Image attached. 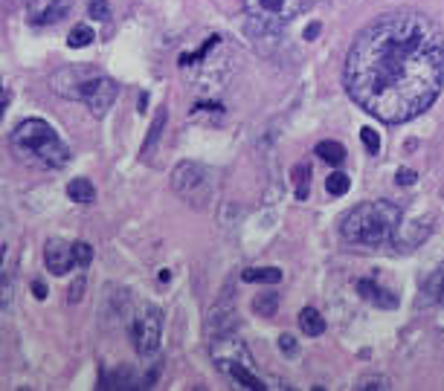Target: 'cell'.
I'll list each match as a JSON object with an SVG mask.
<instances>
[{
	"label": "cell",
	"mask_w": 444,
	"mask_h": 391,
	"mask_svg": "<svg viewBox=\"0 0 444 391\" xmlns=\"http://www.w3.org/2000/svg\"><path fill=\"white\" fill-rule=\"evenodd\" d=\"M52 90L64 99H82L93 116H105L108 108L114 104L119 87L111 76L99 73L93 67H64L52 76Z\"/></svg>",
	"instance_id": "obj_4"
},
{
	"label": "cell",
	"mask_w": 444,
	"mask_h": 391,
	"mask_svg": "<svg viewBox=\"0 0 444 391\" xmlns=\"http://www.w3.org/2000/svg\"><path fill=\"white\" fill-rule=\"evenodd\" d=\"M244 281H250V284H279L282 281V270L279 266H253V270H244L241 273Z\"/></svg>",
	"instance_id": "obj_17"
},
{
	"label": "cell",
	"mask_w": 444,
	"mask_h": 391,
	"mask_svg": "<svg viewBox=\"0 0 444 391\" xmlns=\"http://www.w3.org/2000/svg\"><path fill=\"white\" fill-rule=\"evenodd\" d=\"M32 293H35V298H47V287H44V281H35V284H32Z\"/></svg>",
	"instance_id": "obj_29"
},
{
	"label": "cell",
	"mask_w": 444,
	"mask_h": 391,
	"mask_svg": "<svg viewBox=\"0 0 444 391\" xmlns=\"http://www.w3.org/2000/svg\"><path fill=\"white\" fill-rule=\"evenodd\" d=\"M314 154L319 159H326V163H331V166H343L346 163V148L340 145V142H334V139H323L314 148Z\"/></svg>",
	"instance_id": "obj_14"
},
{
	"label": "cell",
	"mask_w": 444,
	"mask_h": 391,
	"mask_svg": "<svg viewBox=\"0 0 444 391\" xmlns=\"http://www.w3.org/2000/svg\"><path fill=\"white\" fill-rule=\"evenodd\" d=\"M44 264H47V270H49V273H56V276L70 273V270L76 266L73 244H67V241H61V238L47 241V246H44Z\"/></svg>",
	"instance_id": "obj_10"
},
{
	"label": "cell",
	"mask_w": 444,
	"mask_h": 391,
	"mask_svg": "<svg viewBox=\"0 0 444 391\" xmlns=\"http://www.w3.org/2000/svg\"><path fill=\"white\" fill-rule=\"evenodd\" d=\"M415 180H418V174H415L413 168H401V171L395 174V183H398V186H413Z\"/></svg>",
	"instance_id": "obj_28"
},
{
	"label": "cell",
	"mask_w": 444,
	"mask_h": 391,
	"mask_svg": "<svg viewBox=\"0 0 444 391\" xmlns=\"http://www.w3.org/2000/svg\"><path fill=\"white\" fill-rule=\"evenodd\" d=\"M73 258H76V266H87L93 261V246L87 241H76L73 244Z\"/></svg>",
	"instance_id": "obj_23"
},
{
	"label": "cell",
	"mask_w": 444,
	"mask_h": 391,
	"mask_svg": "<svg viewBox=\"0 0 444 391\" xmlns=\"http://www.w3.org/2000/svg\"><path fill=\"white\" fill-rule=\"evenodd\" d=\"M279 351L288 353V357H293V353H296V340H293L291 333H282L279 336Z\"/></svg>",
	"instance_id": "obj_27"
},
{
	"label": "cell",
	"mask_w": 444,
	"mask_h": 391,
	"mask_svg": "<svg viewBox=\"0 0 444 391\" xmlns=\"http://www.w3.org/2000/svg\"><path fill=\"white\" fill-rule=\"evenodd\" d=\"M314 3H316V0H241L244 12L250 15L256 24L270 26V29L293 21L296 15L308 12Z\"/></svg>",
	"instance_id": "obj_6"
},
{
	"label": "cell",
	"mask_w": 444,
	"mask_h": 391,
	"mask_svg": "<svg viewBox=\"0 0 444 391\" xmlns=\"http://www.w3.org/2000/svg\"><path fill=\"white\" fill-rule=\"evenodd\" d=\"M424 301L427 305H441L444 308V264L438 266V270H433V276L424 281Z\"/></svg>",
	"instance_id": "obj_12"
},
{
	"label": "cell",
	"mask_w": 444,
	"mask_h": 391,
	"mask_svg": "<svg viewBox=\"0 0 444 391\" xmlns=\"http://www.w3.org/2000/svg\"><path fill=\"white\" fill-rule=\"evenodd\" d=\"M209 353H212V360H215V365H218L221 371H224L227 365H236V362L250 365V353H247L244 342L238 340V336L227 333V330H218V333H215V340H212V345H209Z\"/></svg>",
	"instance_id": "obj_7"
},
{
	"label": "cell",
	"mask_w": 444,
	"mask_h": 391,
	"mask_svg": "<svg viewBox=\"0 0 444 391\" xmlns=\"http://www.w3.org/2000/svg\"><path fill=\"white\" fill-rule=\"evenodd\" d=\"M171 186L177 194L192 200L198 194V189H206V171L198 163H181L171 174Z\"/></svg>",
	"instance_id": "obj_9"
},
{
	"label": "cell",
	"mask_w": 444,
	"mask_h": 391,
	"mask_svg": "<svg viewBox=\"0 0 444 391\" xmlns=\"http://www.w3.org/2000/svg\"><path fill=\"white\" fill-rule=\"evenodd\" d=\"M299 328H302V333H308V336H319V333H326V319L319 316L314 308H305L299 313Z\"/></svg>",
	"instance_id": "obj_18"
},
{
	"label": "cell",
	"mask_w": 444,
	"mask_h": 391,
	"mask_svg": "<svg viewBox=\"0 0 444 391\" xmlns=\"http://www.w3.org/2000/svg\"><path fill=\"white\" fill-rule=\"evenodd\" d=\"M360 139H363V145H366L369 154H378V151H381V136L372 131V128H363V131H360Z\"/></svg>",
	"instance_id": "obj_25"
},
{
	"label": "cell",
	"mask_w": 444,
	"mask_h": 391,
	"mask_svg": "<svg viewBox=\"0 0 444 391\" xmlns=\"http://www.w3.org/2000/svg\"><path fill=\"white\" fill-rule=\"evenodd\" d=\"M96 38V35H93V29L91 26H87V24H79L73 32H70V38H67V47H73V49H82V47H87V44H91Z\"/></svg>",
	"instance_id": "obj_21"
},
{
	"label": "cell",
	"mask_w": 444,
	"mask_h": 391,
	"mask_svg": "<svg viewBox=\"0 0 444 391\" xmlns=\"http://www.w3.org/2000/svg\"><path fill=\"white\" fill-rule=\"evenodd\" d=\"M276 308H279V296L276 293H259L256 301H253V310L259 316H273Z\"/></svg>",
	"instance_id": "obj_20"
},
{
	"label": "cell",
	"mask_w": 444,
	"mask_h": 391,
	"mask_svg": "<svg viewBox=\"0 0 444 391\" xmlns=\"http://www.w3.org/2000/svg\"><path fill=\"white\" fill-rule=\"evenodd\" d=\"M166 119H169V111H166V108H160V111H157V116H154V122H151V128H148V136H146V142H143V159H146V157H151L154 145L160 142V136H163Z\"/></svg>",
	"instance_id": "obj_15"
},
{
	"label": "cell",
	"mask_w": 444,
	"mask_h": 391,
	"mask_svg": "<svg viewBox=\"0 0 444 391\" xmlns=\"http://www.w3.org/2000/svg\"><path fill=\"white\" fill-rule=\"evenodd\" d=\"M343 84L386 125L421 116L444 90V29L415 9L375 17L349 47Z\"/></svg>",
	"instance_id": "obj_1"
},
{
	"label": "cell",
	"mask_w": 444,
	"mask_h": 391,
	"mask_svg": "<svg viewBox=\"0 0 444 391\" xmlns=\"http://www.w3.org/2000/svg\"><path fill=\"white\" fill-rule=\"evenodd\" d=\"M358 290L366 301H372V305H378V308H386V310H392L398 305V296L395 293H389L386 287H381L378 281H372V278H360L358 281Z\"/></svg>",
	"instance_id": "obj_11"
},
{
	"label": "cell",
	"mask_w": 444,
	"mask_h": 391,
	"mask_svg": "<svg viewBox=\"0 0 444 391\" xmlns=\"http://www.w3.org/2000/svg\"><path fill=\"white\" fill-rule=\"evenodd\" d=\"M67 194H70V198H73L76 203H93V200H96V189H93V183L87 180V177H76V180H70Z\"/></svg>",
	"instance_id": "obj_16"
},
{
	"label": "cell",
	"mask_w": 444,
	"mask_h": 391,
	"mask_svg": "<svg viewBox=\"0 0 444 391\" xmlns=\"http://www.w3.org/2000/svg\"><path fill=\"white\" fill-rule=\"evenodd\" d=\"M87 15H91L93 21H108V17H111L108 0H91V3H87Z\"/></svg>",
	"instance_id": "obj_24"
},
{
	"label": "cell",
	"mask_w": 444,
	"mask_h": 391,
	"mask_svg": "<svg viewBox=\"0 0 444 391\" xmlns=\"http://www.w3.org/2000/svg\"><path fill=\"white\" fill-rule=\"evenodd\" d=\"M316 35H319V24H311V26L305 29V38H308V41H314Z\"/></svg>",
	"instance_id": "obj_30"
},
{
	"label": "cell",
	"mask_w": 444,
	"mask_h": 391,
	"mask_svg": "<svg viewBox=\"0 0 444 391\" xmlns=\"http://www.w3.org/2000/svg\"><path fill=\"white\" fill-rule=\"evenodd\" d=\"M122 322L131 336L139 357H148L160 345V330H163V313L148 301H131L122 308Z\"/></svg>",
	"instance_id": "obj_5"
},
{
	"label": "cell",
	"mask_w": 444,
	"mask_h": 391,
	"mask_svg": "<svg viewBox=\"0 0 444 391\" xmlns=\"http://www.w3.org/2000/svg\"><path fill=\"white\" fill-rule=\"evenodd\" d=\"M293 180H296V198L305 200L308 198V186H311V168L308 166H296L293 168Z\"/></svg>",
	"instance_id": "obj_22"
},
{
	"label": "cell",
	"mask_w": 444,
	"mask_h": 391,
	"mask_svg": "<svg viewBox=\"0 0 444 391\" xmlns=\"http://www.w3.org/2000/svg\"><path fill=\"white\" fill-rule=\"evenodd\" d=\"M9 148L21 163L38 168H64L70 159V148L64 145V139L44 119H24L9 134Z\"/></svg>",
	"instance_id": "obj_3"
},
{
	"label": "cell",
	"mask_w": 444,
	"mask_h": 391,
	"mask_svg": "<svg viewBox=\"0 0 444 391\" xmlns=\"http://www.w3.org/2000/svg\"><path fill=\"white\" fill-rule=\"evenodd\" d=\"M326 189H328V194H334V198H343V194L351 189V177L343 174V171H334L326 180Z\"/></svg>",
	"instance_id": "obj_19"
},
{
	"label": "cell",
	"mask_w": 444,
	"mask_h": 391,
	"mask_svg": "<svg viewBox=\"0 0 444 391\" xmlns=\"http://www.w3.org/2000/svg\"><path fill=\"white\" fill-rule=\"evenodd\" d=\"M82 296H84V278H76L73 284H70V296H67V301H70V305H76V301H82Z\"/></svg>",
	"instance_id": "obj_26"
},
{
	"label": "cell",
	"mask_w": 444,
	"mask_h": 391,
	"mask_svg": "<svg viewBox=\"0 0 444 391\" xmlns=\"http://www.w3.org/2000/svg\"><path fill=\"white\" fill-rule=\"evenodd\" d=\"M401 229V209L389 200L354 206L340 223V235L354 246H386Z\"/></svg>",
	"instance_id": "obj_2"
},
{
	"label": "cell",
	"mask_w": 444,
	"mask_h": 391,
	"mask_svg": "<svg viewBox=\"0 0 444 391\" xmlns=\"http://www.w3.org/2000/svg\"><path fill=\"white\" fill-rule=\"evenodd\" d=\"M73 9V0H29L26 3V17L35 26H47V24H59L64 15Z\"/></svg>",
	"instance_id": "obj_8"
},
{
	"label": "cell",
	"mask_w": 444,
	"mask_h": 391,
	"mask_svg": "<svg viewBox=\"0 0 444 391\" xmlns=\"http://www.w3.org/2000/svg\"><path fill=\"white\" fill-rule=\"evenodd\" d=\"M224 374H229V377H233L236 383H241L244 388H253V391H261L264 388V383L253 374V371H250V365H244V362H236V365H227L224 368Z\"/></svg>",
	"instance_id": "obj_13"
}]
</instances>
